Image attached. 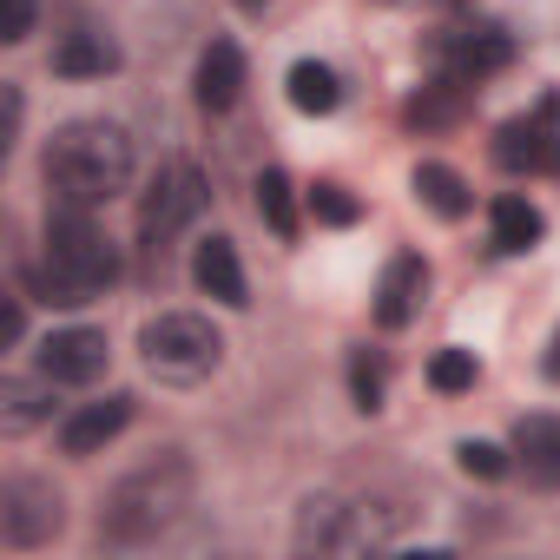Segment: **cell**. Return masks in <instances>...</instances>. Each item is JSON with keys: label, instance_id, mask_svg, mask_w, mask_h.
<instances>
[{"label": "cell", "instance_id": "6da1fadb", "mask_svg": "<svg viewBox=\"0 0 560 560\" xmlns=\"http://www.w3.org/2000/svg\"><path fill=\"white\" fill-rule=\"evenodd\" d=\"M47 191L54 205H80V211H100L113 205L132 172H139V152H132V132L119 119H67L54 139H47Z\"/></svg>", "mask_w": 560, "mask_h": 560}, {"label": "cell", "instance_id": "7a4b0ae2", "mask_svg": "<svg viewBox=\"0 0 560 560\" xmlns=\"http://www.w3.org/2000/svg\"><path fill=\"white\" fill-rule=\"evenodd\" d=\"M119 284V250L113 237L93 224V211L80 205H54L47 211V237H40V270H27V291L40 304H93Z\"/></svg>", "mask_w": 560, "mask_h": 560}, {"label": "cell", "instance_id": "3957f363", "mask_svg": "<svg viewBox=\"0 0 560 560\" xmlns=\"http://www.w3.org/2000/svg\"><path fill=\"white\" fill-rule=\"evenodd\" d=\"M191 488H198V475H191V462H185L178 448L139 462L132 475H119V481L106 488V501H100V540H113V547H145V540H159L165 527L185 521Z\"/></svg>", "mask_w": 560, "mask_h": 560}, {"label": "cell", "instance_id": "277c9868", "mask_svg": "<svg viewBox=\"0 0 560 560\" xmlns=\"http://www.w3.org/2000/svg\"><path fill=\"white\" fill-rule=\"evenodd\" d=\"M396 540H402V508H383L370 494H311L291 527L298 553H383Z\"/></svg>", "mask_w": 560, "mask_h": 560}, {"label": "cell", "instance_id": "5b68a950", "mask_svg": "<svg viewBox=\"0 0 560 560\" xmlns=\"http://www.w3.org/2000/svg\"><path fill=\"white\" fill-rule=\"evenodd\" d=\"M139 363H145L159 383L191 389V383H205V376L224 363V337H218L211 317H198V311H159V317L139 330Z\"/></svg>", "mask_w": 560, "mask_h": 560}, {"label": "cell", "instance_id": "8992f818", "mask_svg": "<svg viewBox=\"0 0 560 560\" xmlns=\"http://www.w3.org/2000/svg\"><path fill=\"white\" fill-rule=\"evenodd\" d=\"M205 172L191 165V159H172V165H159V178L145 185V198H139V244L145 250H165L178 231H191L198 224V211H205Z\"/></svg>", "mask_w": 560, "mask_h": 560}, {"label": "cell", "instance_id": "52a82bcc", "mask_svg": "<svg viewBox=\"0 0 560 560\" xmlns=\"http://www.w3.org/2000/svg\"><path fill=\"white\" fill-rule=\"evenodd\" d=\"M494 165L501 172H540V178H560V93H540L534 113L521 119H501L494 126Z\"/></svg>", "mask_w": 560, "mask_h": 560}, {"label": "cell", "instance_id": "ba28073f", "mask_svg": "<svg viewBox=\"0 0 560 560\" xmlns=\"http://www.w3.org/2000/svg\"><path fill=\"white\" fill-rule=\"evenodd\" d=\"M429 60H435L442 80H455V86H481V80H494V73L514 60V40H508L494 21H462V27H442V34H435Z\"/></svg>", "mask_w": 560, "mask_h": 560}, {"label": "cell", "instance_id": "9c48e42d", "mask_svg": "<svg viewBox=\"0 0 560 560\" xmlns=\"http://www.w3.org/2000/svg\"><path fill=\"white\" fill-rule=\"evenodd\" d=\"M67 527V501H60V488H47V481H34V475H14L8 488H0V540L8 547H47L54 534Z\"/></svg>", "mask_w": 560, "mask_h": 560}, {"label": "cell", "instance_id": "30bf717a", "mask_svg": "<svg viewBox=\"0 0 560 560\" xmlns=\"http://www.w3.org/2000/svg\"><path fill=\"white\" fill-rule=\"evenodd\" d=\"M106 330H86V324H73V330H54L47 343H40V376H54V383H67V389H86V383H100L106 376Z\"/></svg>", "mask_w": 560, "mask_h": 560}, {"label": "cell", "instance_id": "8fae6325", "mask_svg": "<svg viewBox=\"0 0 560 560\" xmlns=\"http://www.w3.org/2000/svg\"><path fill=\"white\" fill-rule=\"evenodd\" d=\"M422 298H429V257L422 250H396L389 270H383V284H376V324L383 330H409Z\"/></svg>", "mask_w": 560, "mask_h": 560}, {"label": "cell", "instance_id": "7c38bea8", "mask_svg": "<svg viewBox=\"0 0 560 560\" xmlns=\"http://www.w3.org/2000/svg\"><path fill=\"white\" fill-rule=\"evenodd\" d=\"M514 468L540 494L560 488V416H521L514 422Z\"/></svg>", "mask_w": 560, "mask_h": 560}, {"label": "cell", "instance_id": "4fadbf2b", "mask_svg": "<svg viewBox=\"0 0 560 560\" xmlns=\"http://www.w3.org/2000/svg\"><path fill=\"white\" fill-rule=\"evenodd\" d=\"M191 284L211 298V304H224V311H244L250 298H244V264H237V244L224 237V231H211L205 244H198V257H191Z\"/></svg>", "mask_w": 560, "mask_h": 560}, {"label": "cell", "instance_id": "5bb4252c", "mask_svg": "<svg viewBox=\"0 0 560 560\" xmlns=\"http://www.w3.org/2000/svg\"><path fill=\"white\" fill-rule=\"evenodd\" d=\"M132 422V396H106V402H86L60 422V448L67 455H100L106 442H119Z\"/></svg>", "mask_w": 560, "mask_h": 560}, {"label": "cell", "instance_id": "9a60e30c", "mask_svg": "<svg viewBox=\"0 0 560 560\" xmlns=\"http://www.w3.org/2000/svg\"><path fill=\"white\" fill-rule=\"evenodd\" d=\"M191 93H198L205 113H231V106H237V93H244V54H237V40H211V47L198 54Z\"/></svg>", "mask_w": 560, "mask_h": 560}, {"label": "cell", "instance_id": "2e32d148", "mask_svg": "<svg viewBox=\"0 0 560 560\" xmlns=\"http://www.w3.org/2000/svg\"><path fill=\"white\" fill-rule=\"evenodd\" d=\"M409 191H416V205H422V211H435L442 224H462V218L475 211L468 178H462L455 165H442V159H422V165L409 172Z\"/></svg>", "mask_w": 560, "mask_h": 560}, {"label": "cell", "instance_id": "e0dca14e", "mask_svg": "<svg viewBox=\"0 0 560 560\" xmlns=\"http://www.w3.org/2000/svg\"><path fill=\"white\" fill-rule=\"evenodd\" d=\"M488 224H494V250H508V257H521V250H534V244L547 237L540 205L521 198V191H501V198L488 205Z\"/></svg>", "mask_w": 560, "mask_h": 560}, {"label": "cell", "instance_id": "ac0fdd59", "mask_svg": "<svg viewBox=\"0 0 560 560\" xmlns=\"http://www.w3.org/2000/svg\"><path fill=\"white\" fill-rule=\"evenodd\" d=\"M54 416V376H0V429L8 435H27Z\"/></svg>", "mask_w": 560, "mask_h": 560}, {"label": "cell", "instance_id": "d6986e66", "mask_svg": "<svg viewBox=\"0 0 560 560\" xmlns=\"http://www.w3.org/2000/svg\"><path fill=\"white\" fill-rule=\"evenodd\" d=\"M54 73L60 80H106V73H119V47L106 34H67L54 47Z\"/></svg>", "mask_w": 560, "mask_h": 560}, {"label": "cell", "instance_id": "ffe728a7", "mask_svg": "<svg viewBox=\"0 0 560 560\" xmlns=\"http://www.w3.org/2000/svg\"><path fill=\"white\" fill-rule=\"evenodd\" d=\"M284 93H291V106H298L304 119H330V113L343 106V80H337L324 60H298L291 80H284Z\"/></svg>", "mask_w": 560, "mask_h": 560}, {"label": "cell", "instance_id": "44dd1931", "mask_svg": "<svg viewBox=\"0 0 560 560\" xmlns=\"http://www.w3.org/2000/svg\"><path fill=\"white\" fill-rule=\"evenodd\" d=\"M257 218H264V224H270L277 237H284V244L298 237V191H291V178L277 172V165H270V172L257 178Z\"/></svg>", "mask_w": 560, "mask_h": 560}, {"label": "cell", "instance_id": "7402d4cb", "mask_svg": "<svg viewBox=\"0 0 560 560\" xmlns=\"http://www.w3.org/2000/svg\"><path fill=\"white\" fill-rule=\"evenodd\" d=\"M462 93H468V86H455V80L435 73V86H422V93L402 106V119H409V126H448V119L462 113Z\"/></svg>", "mask_w": 560, "mask_h": 560}, {"label": "cell", "instance_id": "603a6c76", "mask_svg": "<svg viewBox=\"0 0 560 560\" xmlns=\"http://www.w3.org/2000/svg\"><path fill=\"white\" fill-rule=\"evenodd\" d=\"M475 376H481V363H475V350H462V343H448V350L429 357V389H442V396L475 389Z\"/></svg>", "mask_w": 560, "mask_h": 560}, {"label": "cell", "instance_id": "cb8c5ba5", "mask_svg": "<svg viewBox=\"0 0 560 560\" xmlns=\"http://www.w3.org/2000/svg\"><path fill=\"white\" fill-rule=\"evenodd\" d=\"M383 389H389V370H383V357H370V350H350V402H357L363 416H376V409H383Z\"/></svg>", "mask_w": 560, "mask_h": 560}, {"label": "cell", "instance_id": "d4e9b609", "mask_svg": "<svg viewBox=\"0 0 560 560\" xmlns=\"http://www.w3.org/2000/svg\"><path fill=\"white\" fill-rule=\"evenodd\" d=\"M455 468H462V475H475V481H501V475L514 468V455H501L494 442L468 435V442H455Z\"/></svg>", "mask_w": 560, "mask_h": 560}, {"label": "cell", "instance_id": "484cf974", "mask_svg": "<svg viewBox=\"0 0 560 560\" xmlns=\"http://www.w3.org/2000/svg\"><path fill=\"white\" fill-rule=\"evenodd\" d=\"M311 211H317V224H357V218H363V205H357L350 185H337V178H317V185H311Z\"/></svg>", "mask_w": 560, "mask_h": 560}, {"label": "cell", "instance_id": "4316f807", "mask_svg": "<svg viewBox=\"0 0 560 560\" xmlns=\"http://www.w3.org/2000/svg\"><path fill=\"white\" fill-rule=\"evenodd\" d=\"M34 21H40V0H8V27H0V40L21 47V40L34 34Z\"/></svg>", "mask_w": 560, "mask_h": 560}, {"label": "cell", "instance_id": "83f0119b", "mask_svg": "<svg viewBox=\"0 0 560 560\" xmlns=\"http://www.w3.org/2000/svg\"><path fill=\"white\" fill-rule=\"evenodd\" d=\"M0 106H8V132H0V152H14V139H21V119H27V100H21V86H0Z\"/></svg>", "mask_w": 560, "mask_h": 560}, {"label": "cell", "instance_id": "f1b7e54d", "mask_svg": "<svg viewBox=\"0 0 560 560\" xmlns=\"http://www.w3.org/2000/svg\"><path fill=\"white\" fill-rule=\"evenodd\" d=\"M0 337H8V343L27 337V304H21V298H8V311H0Z\"/></svg>", "mask_w": 560, "mask_h": 560}, {"label": "cell", "instance_id": "f546056e", "mask_svg": "<svg viewBox=\"0 0 560 560\" xmlns=\"http://www.w3.org/2000/svg\"><path fill=\"white\" fill-rule=\"evenodd\" d=\"M540 370H547V376L560 383V330H553V343H547V357H540Z\"/></svg>", "mask_w": 560, "mask_h": 560}, {"label": "cell", "instance_id": "4dcf8cb0", "mask_svg": "<svg viewBox=\"0 0 560 560\" xmlns=\"http://www.w3.org/2000/svg\"><path fill=\"white\" fill-rule=\"evenodd\" d=\"M231 8H237V14H264V8H270V0H231Z\"/></svg>", "mask_w": 560, "mask_h": 560}, {"label": "cell", "instance_id": "1f68e13d", "mask_svg": "<svg viewBox=\"0 0 560 560\" xmlns=\"http://www.w3.org/2000/svg\"><path fill=\"white\" fill-rule=\"evenodd\" d=\"M376 8H422V0H376Z\"/></svg>", "mask_w": 560, "mask_h": 560}]
</instances>
